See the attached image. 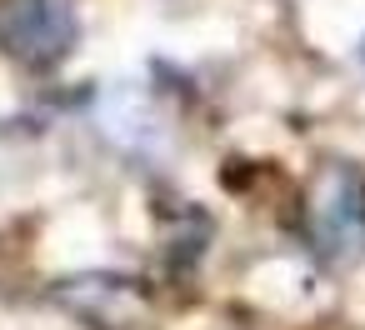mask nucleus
I'll use <instances>...</instances> for the list:
<instances>
[{
	"label": "nucleus",
	"mask_w": 365,
	"mask_h": 330,
	"mask_svg": "<svg viewBox=\"0 0 365 330\" xmlns=\"http://www.w3.org/2000/svg\"><path fill=\"white\" fill-rule=\"evenodd\" d=\"M76 16L66 0H0V46L31 66H51L71 51Z\"/></svg>",
	"instance_id": "obj_1"
},
{
	"label": "nucleus",
	"mask_w": 365,
	"mask_h": 330,
	"mask_svg": "<svg viewBox=\"0 0 365 330\" xmlns=\"http://www.w3.org/2000/svg\"><path fill=\"white\" fill-rule=\"evenodd\" d=\"M360 61H365V41H360Z\"/></svg>",
	"instance_id": "obj_2"
}]
</instances>
